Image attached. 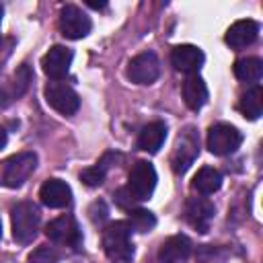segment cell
Segmentation results:
<instances>
[{
	"mask_svg": "<svg viewBox=\"0 0 263 263\" xmlns=\"http://www.w3.org/2000/svg\"><path fill=\"white\" fill-rule=\"evenodd\" d=\"M88 6H92V8H105L107 4H105V2H99V4H95V2H88Z\"/></svg>",
	"mask_w": 263,
	"mask_h": 263,
	"instance_id": "cell-27",
	"label": "cell"
},
{
	"mask_svg": "<svg viewBox=\"0 0 263 263\" xmlns=\"http://www.w3.org/2000/svg\"><path fill=\"white\" fill-rule=\"evenodd\" d=\"M164 138H166V125L162 121H152L142 127L140 136H138V148L154 154L164 144Z\"/></svg>",
	"mask_w": 263,
	"mask_h": 263,
	"instance_id": "cell-18",
	"label": "cell"
},
{
	"mask_svg": "<svg viewBox=\"0 0 263 263\" xmlns=\"http://www.w3.org/2000/svg\"><path fill=\"white\" fill-rule=\"evenodd\" d=\"M103 249L111 261L127 263L134 257V245H132V228L127 222H111L103 230Z\"/></svg>",
	"mask_w": 263,
	"mask_h": 263,
	"instance_id": "cell-1",
	"label": "cell"
},
{
	"mask_svg": "<svg viewBox=\"0 0 263 263\" xmlns=\"http://www.w3.org/2000/svg\"><path fill=\"white\" fill-rule=\"evenodd\" d=\"M127 226L136 232H150L154 226H156V218L152 212L148 210H142V208H136L129 212V220H127Z\"/></svg>",
	"mask_w": 263,
	"mask_h": 263,
	"instance_id": "cell-22",
	"label": "cell"
},
{
	"mask_svg": "<svg viewBox=\"0 0 263 263\" xmlns=\"http://www.w3.org/2000/svg\"><path fill=\"white\" fill-rule=\"evenodd\" d=\"M6 146V132H4V127L0 125V150Z\"/></svg>",
	"mask_w": 263,
	"mask_h": 263,
	"instance_id": "cell-26",
	"label": "cell"
},
{
	"mask_svg": "<svg viewBox=\"0 0 263 263\" xmlns=\"http://www.w3.org/2000/svg\"><path fill=\"white\" fill-rule=\"evenodd\" d=\"M90 18L74 4H66L60 10V31L66 39H82L90 33Z\"/></svg>",
	"mask_w": 263,
	"mask_h": 263,
	"instance_id": "cell-8",
	"label": "cell"
},
{
	"mask_svg": "<svg viewBox=\"0 0 263 263\" xmlns=\"http://www.w3.org/2000/svg\"><path fill=\"white\" fill-rule=\"evenodd\" d=\"M214 203L205 197H191L185 205V218L197 232H208L214 220Z\"/></svg>",
	"mask_w": 263,
	"mask_h": 263,
	"instance_id": "cell-11",
	"label": "cell"
},
{
	"mask_svg": "<svg viewBox=\"0 0 263 263\" xmlns=\"http://www.w3.org/2000/svg\"><path fill=\"white\" fill-rule=\"evenodd\" d=\"M39 197L47 208L60 210V208H68L72 203V189L66 181L60 179H49L41 185L39 189Z\"/></svg>",
	"mask_w": 263,
	"mask_h": 263,
	"instance_id": "cell-13",
	"label": "cell"
},
{
	"mask_svg": "<svg viewBox=\"0 0 263 263\" xmlns=\"http://www.w3.org/2000/svg\"><path fill=\"white\" fill-rule=\"evenodd\" d=\"M238 111L249 117V119H259L263 113V90L259 84H255L253 88H249L240 101H238Z\"/></svg>",
	"mask_w": 263,
	"mask_h": 263,
	"instance_id": "cell-21",
	"label": "cell"
},
{
	"mask_svg": "<svg viewBox=\"0 0 263 263\" xmlns=\"http://www.w3.org/2000/svg\"><path fill=\"white\" fill-rule=\"evenodd\" d=\"M222 187V173L214 166H203L197 171L193 179V189L199 191L201 195H212Z\"/></svg>",
	"mask_w": 263,
	"mask_h": 263,
	"instance_id": "cell-19",
	"label": "cell"
},
{
	"mask_svg": "<svg viewBox=\"0 0 263 263\" xmlns=\"http://www.w3.org/2000/svg\"><path fill=\"white\" fill-rule=\"evenodd\" d=\"M45 234L51 242L62 245V247H70V249H78L82 242L80 226L74 220V216H70V214H64V216L51 220L45 228Z\"/></svg>",
	"mask_w": 263,
	"mask_h": 263,
	"instance_id": "cell-4",
	"label": "cell"
},
{
	"mask_svg": "<svg viewBox=\"0 0 263 263\" xmlns=\"http://www.w3.org/2000/svg\"><path fill=\"white\" fill-rule=\"evenodd\" d=\"M242 142V134L230 123H216L208 132V148L212 154L226 156L232 154Z\"/></svg>",
	"mask_w": 263,
	"mask_h": 263,
	"instance_id": "cell-6",
	"label": "cell"
},
{
	"mask_svg": "<svg viewBox=\"0 0 263 263\" xmlns=\"http://www.w3.org/2000/svg\"><path fill=\"white\" fill-rule=\"evenodd\" d=\"M45 101L62 115H74L80 107V97L76 95V90L62 80H53L45 86Z\"/></svg>",
	"mask_w": 263,
	"mask_h": 263,
	"instance_id": "cell-5",
	"label": "cell"
},
{
	"mask_svg": "<svg viewBox=\"0 0 263 263\" xmlns=\"http://www.w3.org/2000/svg\"><path fill=\"white\" fill-rule=\"evenodd\" d=\"M72 49L64 47V45H53L45 55H43V72L51 78V80H62L68 70H70V64H72Z\"/></svg>",
	"mask_w": 263,
	"mask_h": 263,
	"instance_id": "cell-12",
	"label": "cell"
},
{
	"mask_svg": "<svg viewBox=\"0 0 263 263\" xmlns=\"http://www.w3.org/2000/svg\"><path fill=\"white\" fill-rule=\"evenodd\" d=\"M29 263H58V253L51 247H39L29 255Z\"/></svg>",
	"mask_w": 263,
	"mask_h": 263,
	"instance_id": "cell-24",
	"label": "cell"
},
{
	"mask_svg": "<svg viewBox=\"0 0 263 263\" xmlns=\"http://www.w3.org/2000/svg\"><path fill=\"white\" fill-rule=\"evenodd\" d=\"M191 255V240L185 234H175L166 238L158 251L160 263H185Z\"/></svg>",
	"mask_w": 263,
	"mask_h": 263,
	"instance_id": "cell-15",
	"label": "cell"
},
{
	"mask_svg": "<svg viewBox=\"0 0 263 263\" xmlns=\"http://www.w3.org/2000/svg\"><path fill=\"white\" fill-rule=\"evenodd\" d=\"M0 21H2V6H0Z\"/></svg>",
	"mask_w": 263,
	"mask_h": 263,
	"instance_id": "cell-29",
	"label": "cell"
},
{
	"mask_svg": "<svg viewBox=\"0 0 263 263\" xmlns=\"http://www.w3.org/2000/svg\"><path fill=\"white\" fill-rule=\"evenodd\" d=\"M259 35V25L251 18H245V21H236L228 31H226V43L232 47V49H245L249 47L251 43H255Z\"/></svg>",
	"mask_w": 263,
	"mask_h": 263,
	"instance_id": "cell-16",
	"label": "cell"
},
{
	"mask_svg": "<svg viewBox=\"0 0 263 263\" xmlns=\"http://www.w3.org/2000/svg\"><path fill=\"white\" fill-rule=\"evenodd\" d=\"M156 187V171L150 162L146 160H138L132 171H129V177H127V189L129 193L138 199V201H144L152 195Z\"/></svg>",
	"mask_w": 263,
	"mask_h": 263,
	"instance_id": "cell-7",
	"label": "cell"
},
{
	"mask_svg": "<svg viewBox=\"0 0 263 263\" xmlns=\"http://www.w3.org/2000/svg\"><path fill=\"white\" fill-rule=\"evenodd\" d=\"M115 203H117L121 210L132 212V210H136L138 199L129 193V189H127V187H121V189H117V193H115Z\"/></svg>",
	"mask_w": 263,
	"mask_h": 263,
	"instance_id": "cell-25",
	"label": "cell"
},
{
	"mask_svg": "<svg viewBox=\"0 0 263 263\" xmlns=\"http://www.w3.org/2000/svg\"><path fill=\"white\" fill-rule=\"evenodd\" d=\"M199 154V138L195 134L193 127H187L177 144H175V150H173V158H171V164H173V171L175 173H185L191 162L195 160V156Z\"/></svg>",
	"mask_w": 263,
	"mask_h": 263,
	"instance_id": "cell-9",
	"label": "cell"
},
{
	"mask_svg": "<svg viewBox=\"0 0 263 263\" xmlns=\"http://www.w3.org/2000/svg\"><path fill=\"white\" fill-rule=\"evenodd\" d=\"M10 218H12V238L21 245L33 242L39 230V220H41L37 205L31 201H18L10 210Z\"/></svg>",
	"mask_w": 263,
	"mask_h": 263,
	"instance_id": "cell-3",
	"label": "cell"
},
{
	"mask_svg": "<svg viewBox=\"0 0 263 263\" xmlns=\"http://www.w3.org/2000/svg\"><path fill=\"white\" fill-rule=\"evenodd\" d=\"M0 238H2V224H0Z\"/></svg>",
	"mask_w": 263,
	"mask_h": 263,
	"instance_id": "cell-28",
	"label": "cell"
},
{
	"mask_svg": "<svg viewBox=\"0 0 263 263\" xmlns=\"http://www.w3.org/2000/svg\"><path fill=\"white\" fill-rule=\"evenodd\" d=\"M183 101L189 109L197 111L208 103V86L197 74H189L183 80Z\"/></svg>",
	"mask_w": 263,
	"mask_h": 263,
	"instance_id": "cell-17",
	"label": "cell"
},
{
	"mask_svg": "<svg viewBox=\"0 0 263 263\" xmlns=\"http://www.w3.org/2000/svg\"><path fill=\"white\" fill-rule=\"evenodd\" d=\"M37 154L35 152H16L0 160V185L8 189L21 187L35 171Z\"/></svg>",
	"mask_w": 263,
	"mask_h": 263,
	"instance_id": "cell-2",
	"label": "cell"
},
{
	"mask_svg": "<svg viewBox=\"0 0 263 263\" xmlns=\"http://www.w3.org/2000/svg\"><path fill=\"white\" fill-rule=\"evenodd\" d=\"M171 62L179 72L195 74L203 66V51L195 45H177L171 51Z\"/></svg>",
	"mask_w": 263,
	"mask_h": 263,
	"instance_id": "cell-14",
	"label": "cell"
},
{
	"mask_svg": "<svg viewBox=\"0 0 263 263\" xmlns=\"http://www.w3.org/2000/svg\"><path fill=\"white\" fill-rule=\"evenodd\" d=\"M234 76L247 84H255L261 80L263 74V62L259 58H240L234 62Z\"/></svg>",
	"mask_w": 263,
	"mask_h": 263,
	"instance_id": "cell-20",
	"label": "cell"
},
{
	"mask_svg": "<svg viewBox=\"0 0 263 263\" xmlns=\"http://www.w3.org/2000/svg\"><path fill=\"white\" fill-rule=\"evenodd\" d=\"M160 74V62L154 51H142L127 64V76L136 84H152Z\"/></svg>",
	"mask_w": 263,
	"mask_h": 263,
	"instance_id": "cell-10",
	"label": "cell"
},
{
	"mask_svg": "<svg viewBox=\"0 0 263 263\" xmlns=\"http://www.w3.org/2000/svg\"><path fill=\"white\" fill-rule=\"evenodd\" d=\"M107 156H109V154H107ZM107 156H105L101 162H97L95 166L84 168V171L80 173V181H82L84 185H88V187H99V185L105 181V175H107V168H109Z\"/></svg>",
	"mask_w": 263,
	"mask_h": 263,
	"instance_id": "cell-23",
	"label": "cell"
}]
</instances>
